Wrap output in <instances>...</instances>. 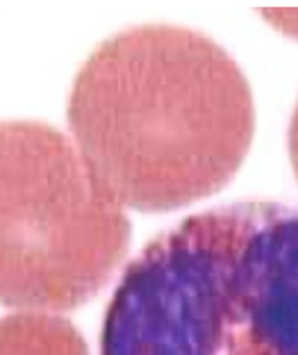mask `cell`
<instances>
[{
  "label": "cell",
  "mask_w": 298,
  "mask_h": 355,
  "mask_svg": "<svg viewBox=\"0 0 298 355\" xmlns=\"http://www.w3.org/2000/svg\"><path fill=\"white\" fill-rule=\"evenodd\" d=\"M80 155L123 207L164 212L219 191L255 132L246 76L200 32L141 26L82 64L69 98Z\"/></svg>",
  "instance_id": "cell-1"
},
{
  "label": "cell",
  "mask_w": 298,
  "mask_h": 355,
  "mask_svg": "<svg viewBox=\"0 0 298 355\" xmlns=\"http://www.w3.org/2000/svg\"><path fill=\"white\" fill-rule=\"evenodd\" d=\"M100 355H298V207L230 203L157 235L119 280Z\"/></svg>",
  "instance_id": "cell-2"
},
{
  "label": "cell",
  "mask_w": 298,
  "mask_h": 355,
  "mask_svg": "<svg viewBox=\"0 0 298 355\" xmlns=\"http://www.w3.org/2000/svg\"><path fill=\"white\" fill-rule=\"evenodd\" d=\"M130 221L69 137L37 121L0 123V303L64 312L123 262Z\"/></svg>",
  "instance_id": "cell-3"
},
{
  "label": "cell",
  "mask_w": 298,
  "mask_h": 355,
  "mask_svg": "<svg viewBox=\"0 0 298 355\" xmlns=\"http://www.w3.org/2000/svg\"><path fill=\"white\" fill-rule=\"evenodd\" d=\"M0 355H89L82 335L53 312H16L0 319Z\"/></svg>",
  "instance_id": "cell-4"
},
{
  "label": "cell",
  "mask_w": 298,
  "mask_h": 355,
  "mask_svg": "<svg viewBox=\"0 0 298 355\" xmlns=\"http://www.w3.org/2000/svg\"><path fill=\"white\" fill-rule=\"evenodd\" d=\"M264 16H267L271 23H276L280 30L298 37V10H267Z\"/></svg>",
  "instance_id": "cell-5"
},
{
  "label": "cell",
  "mask_w": 298,
  "mask_h": 355,
  "mask_svg": "<svg viewBox=\"0 0 298 355\" xmlns=\"http://www.w3.org/2000/svg\"><path fill=\"white\" fill-rule=\"evenodd\" d=\"M289 155H292V164L298 178V105L294 110L292 123H289Z\"/></svg>",
  "instance_id": "cell-6"
}]
</instances>
